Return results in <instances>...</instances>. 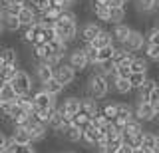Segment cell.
<instances>
[{"instance_id":"6da1fadb","label":"cell","mask_w":159,"mask_h":153,"mask_svg":"<svg viewBox=\"0 0 159 153\" xmlns=\"http://www.w3.org/2000/svg\"><path fill=\"white\" fill-rule=\"evenodd\" d=\"M54 30H56V38L60 42H74L78 38V18L70 8H66L54 22Z\"/></svg>"},{"instance_id":"7a4b0ae2","label":"cell","mask_w":159,"mask_h":153,"mask_svg":"<svg viewBox=\"0 0 159 153\" xmlns=\"http://www.w3.org/2000/svg\"><path fill=\"white\" fill-rule=\"evenodd\" d=\"M109 90H111V88H109L107 78H103L102 74H98V72H93L92 76L86 80V92H88L89 97H93V100L106 97L109 93Z\"/></svg>"},{"instance_id":"3957f363","label":"cell","mask_w":159,"mask_h":153,"mask_svg":"<svg viewBox=\"0 0 159 153\" xmlns=\"http://www.w3.org/2000/svg\"><path fill=\"white\" fill-rule=\"evenodd\" d=\"M10 86L14 88L16 96H30L32 90H34V78L30 76L26 70H18L16 76H14L12 82H10Z\"/></svg>"},{"instance_id":"277c9868","label":"cell","mask_w":159,"mask_h":153,"mask_svg":"<svg viewBox=\"0 0 159 153\" xmlns=\"http://www.w3.org/2000/svg\"><path fill=\"white\" fill-rule=\"evenodd\" d=\"M76 76H78V72L74 70L68 62H60L58 66L54 68V78H56L60 83H64L66 88L72 86V83L76 82Z\"/></svg>"},{"instance_id":"5b68a950","label":"cell","mask_w":159,"mask_h":153,"mask_svg":"<svg viewBox=\"0 0 159 153\" xmlns=\"http://www.w3.org/2000/svg\"><path fill=\"white\" fill-rule=\"evenodd\" d=\"M121 46L125 48L127 52H131V54L141 52L143 48H145V34L139 32V30H131V32H129V36H127V40L123 42Z\"/></svg>"},{"instance_id":"8992f818","label":"cell","mask_w":159,"mask_h":153,"mask_svg":"<svg viewBox=\"0 0 159 153\" xmlns=\"http://www.w3.org/2000/svg\"><path fill=\"white\" fill-rule=\"evenodd\" d=\"M133 110H135V117H137L139 121H143V123H149V121H155L157 119L155 107H153L149 101H141V100H139L135 106H133Z\"/></svg>"},{"instance_id":"52a82bcc","label":"cell","mask_w":159,"mask_h":153,"mask_svg":"<svg viewBox=\"0 0 159 153\" xmlns=\"http://www.w3.org/2000/svg\"><path fill=\"white\" fill-rule=\"evenodd\" d=\"M68 64L76 72H84V70H86L89 64H88V58H86L84 48H74V50H68Z\"/></svg>"},{"instance_id":"ba28073f","label":"cell","mask_w":159,"mask_h":153,"mask_svg":"<svg viewBox=\"0 0 159 153\" xmlns=\"http://www.w3.org/2000/svg\"><path fill=\"white\" fill-rule=\"evenodd\" d=\"M58 111L62 113V115L66 117L68 121H72V117L76 115V113H80V97L68 96L66 100H64V101L58 106Z\"/></svg>"},{"instance_id":"9c48e42d","label":"cell","mask_w":159,"mask_h":153,"mask_svg":"<svg viewBox=\"0 0 159 153\" xmlns=\"http://www.w3.org/2000/svg\"><path fill=\"white\" fill-rule=\"evenodd\" d=\"M32 96V101H34V107H40V110H48V107H58L56 106V97L50 96V93L46 90H36L30 93Z\"/></svg>"},{"instance_id":"30bf717a","label":"cell","mask_w":159,"mask_h":153,"mask_svg":"<svg viewBox=\"0 0 159 153\" xmlns=\"http://www.w3.org/2000/svg\"><path fill=\"white\" fill-rule=\"evenodd\" d=\"M38 12L34 10V6L32 4H22V8H20V12H18V20H20V26H22V30L24 28H28V26H32L34 22H38Z\"/></svg>"},{"instance_id":"8fae6325","label":"cell","mask_w":159,"mask_h":153,"mask_svg":"<svg viewBox=\"0 0 159 153\" xmlns=\"http://www.w3.org/2000/svg\"><path fill=\"white\" fill-rule=\"evenodd\" d=\"M34 117V115H32ZM28 133H30V137H32V143H36V141H44L48 137V133H50V127L48 125H44V123H40L36 119H32L30 121V125L26 127Z\"/></svg>"},{"instance_id":"7c38bea8","label":"cell","mask_w":159,"mask_h":153,"mask_svg":"<svg viewBox=\"0 0 159 153\" xmlns=\"http://www.w3.org/2000/svg\"><path fill=\"white\" fill-rule=\"evenodd\" d=\"M50 78H54V66H50V64H46V62H36V68H34V80L42 86V83H46Z\"/></svg>"},{"instance_id":"4fadbf2b","label":"cell","mask_w":159,"mask_h":153,"mask_svg":"<svg viewBox=\"0 0 159 153\" xmlns=\"http://www.w3.org/2000/svg\"><path fill=\"white\" fill-rule=\"evenodd\" d=\"M102 30H103V28L99 26L98 22H86V24L82 26V30H80V38H82L84 44H88V42H92Z\"/></svg>"},{"instance_id":"5bb4252c","label":"cell","mask_w":159,"mask_h":153,"mask_svg":"<svg viewBox=\"0 0 159 153\" xmlns=\"http://www.w3.org/2000/svg\"><path fill=\"white\" fill-rule=\"evenodd\" d=\"M131 30H133V28L127 26L125 22H119V24H113V28L109 32H111V36H113V42L121 46V44L127 40V36H129V32H131Z\"/></svg>"},{"instance_id":"9a60e30c","label":"cell","mask_w":159,"mask_h":153,"mask_svg":"<svg viewBox=\"0 0 159 153\" xmlns=\"http://www.w3.org/2000/svg\"><path fill=\"white\" fill-rule=\"evenodd\" d=\"M40 32H42V22H40V18H38V22H34L32 26H28V28H24L22 42L24 44H36L38 38H40Z\"/></svg>"},{"instance_id":"2e32d148","label":"cell","mask_w":159,"mask_h":153,"mask_svg":"<svg viewBox=\"0 0 159 153\" xmlns=\"http://www.w3.org/2000/svg\"><path fill=\"white\" fill-rule=\"evenodd\" d=\"M102 137H106V135H103L99 129H96L92 123H89L86 129H82V143H86V145H96Z\"/></svg>"},{"instance_id":"e0dca14e","label":"cell","mask_w":159,"mask_h":153,"mask_svg":"<svg viewBox=\"0 0 159 153\" xmlns=\"http://www.w3.org/2000/svg\"><path fill=\"white\" fill-rule=\"evenodd\" d=\"M88 44H92L93 48L102 50V48H106V46H111V44H116V42H113V36H111V32H109V30H102V32H99L98 36L92 40V42H88Z\"/></svg>"},{"instance_id":"ac0fdd59","label":"cell","mask_w":159,"mask_h":153,"mask_svg":"<svg viewBox=\"0 0 159 153\" xmlns=\"http://www.w3.org/2000/svg\"><path fill=\"white\" fill-rule=\"evenodd\" d=\"M80 111H84V113H88L89 117L92 115H96V113L99 111V103L98 100H93V97H80Z\"/></svg>"},{"instance_id":"d6986e66","label":"cell","mask_w":159,"mask_h":153,"mask_svg":"<svg viewBox=\"0 0 159 153\" xmlns=\"http://www.w3.org/2000/svg\"><path fill=\"white\" fill-rule=\"evenodd\" d=\"M117 103V117L116 119L117 121H121V123H127L129 119H133L135 117V110H133V106H129V103Z\"/></svg>"},{"instance_id":"ffe728a7","label":"cell","mask_w":159,"mask_h":153,"mask_svg":"<svg viewBox=\"0 0 159 153\" xmlns=\"http://www.w3.org/2000/svg\"><path fill=\"white\" fill-rule=\"evenodd\" d=\"M60 135H62L66 141H70V143H80L82 141V129L76 127L74 123H70V125L64 127V131L60 133Z\"/></svg>"},{"instance_id":"44dd1931","label":"cell","mask_w":159,"mask_h":153,"mask_svg":"<svg viewBox=\"0 0 159 153\" xmlns=\"http://www.w3.org/2000/svg\"><path fill=\"white\" fill-rule=\"evenodd\" d=\"M10 139L14 143H18V145H28V143H32V137H30L28 129H24V127H14L12 133H10Z\"/></svg>"},{"instance_id":"7402d4cb","label":"cell","mask_w":159,"mask_h":153,"mask_svg":"<svg viewBox=\"0 0 159 153\" xmlns=\"http://www.w3.org/2000/svg\"><path fill=\"white\" fill-rule=\"evenodd\" d=\"M111 88H113V90H116L117 93H121V96H127L129 92H133V90H131V83H129V80H127V78H121V76H116V78H113Z\"/></svg>"},{"instance_id":"603a6c76","label":"cell","mask_w":159,"mask_h":153,"mask_svg":"<svg viewBox=\"0 0 159 153\" xmlns=\"http://www.w3.org/2000/svg\"><path fill=\"white\" fill-rule=\"evenodd\" d=\"M42 90H46L50 96H54V97H58L60 93H62L64 90H66V86L64 83H60L56 78H50V80L46 82V83H42Z\"/></svg>"},{"instance_id":"cb8c5ba5","label":"cell","mask_w":159,"mask_h":153,"mask_svg":"<svg viewBox=\"0 0 159 153\" xmlns=\"http://www.w3.org/2000/svg\"><path fill=\"white\" fill-rule=\"evenodd\" d=\"M123 131L129 133V135H141V133L145 131V127H143V121H139L137 117H133V119H129L125 125H123Z\"/></svg>"},{"instance_id":"d4e9b609","label":"cell","mask_w":159,"mask_h":153,"mask_svg":"<svg viewBox=\"0 0 159 153\" xmlns=\"http://www.w3.org/2000/svg\"><path fill=\"white\" fill-rule=\"evenodd\" d=\"M127 16L125 6H109V24H119Z\"/></svg>"},{"instance_id":"484cf974","label":"cell","mask_w":159,"mask_h":153,"mask_svg":"<svg viewBox=\"0 0 159 153\" xmlns=\"http://www.w3.org/2000/svg\"><path fill=\"white\" fill-rule=\"evenodd\" d=\"M56 111V107H48V110H40V107H34V111H32V115H34V119L40 121V123H44V125H48L50 123V117H52V113Z\"/></svg>"},{"instance_id":"4316f807","label":"cell","mask_w":159,"mask_h":153,"mask_svg":"<svg viewBox=\"0 0 159 153\" xmlns=\"http://www.w3.org/2000/svg\"><path fill=\"white\" fill-rule=\"evenodd\" d=\"M16 72H18V64H4V68L0 70V82L2 83L12 82V78L16 76Z\"/></svg>"},{"instance_id":"83f0119b","label":"cell","mask_w":159,"mask_h":153,"mask_svg":"<svg viewBox=\"0 0 159 153\" xmlns=\"http://www.w3.org/2000/svg\"><path fill=\"white\" fill-rule=\"evenodd\" d=\"M147 72H131L127 76V80H129V83H131V90H139V88L145 83V80H147Z\"/></svg>"},{"instance_id":"f1b7e54d","label":"cell","mask_w":159,"mask_h":153,"mask_svg":"<svg viewBox=\"0 0 159 153\" xmlns=\"http://www.w3.org/2000/svg\"><path fill=\"white\" fill-rule=\"evenodd\" d=\"M2 28H4L6 32H18V30H22V26H20V20H18V16H10V14H4Z\"/></svg>"},{"instance_id":"f546056e","label":"cell","mask_w":159,"mask_h":153,"mask_svg":"<svg viewBox=\"0 0 159 153\" xmlns=\"http://www.w3.org/2000/svg\"><path fill=\"white\" fill-rule=\"evenodd\" d=\"M131 72H147L149 70V60L143 56H135L133 54V60H131V66H129Z\"/></svg>"},{"instance_id":"4dcf8cb0","label":"cell","mask_w":159,"mask_h":153,"mask_svg":"<svg viewBox=\"0 0 159 153\" xmlns=\"http://www.w3.org/2000/svg\"><path fill=\"white\" fill-rule=\"evenodd\" d=\"M93 14L99 22L109 24V6L107 4H93Z\"/></svg>"},{"instance_id":"1f68e13d","label":"cell","mask_w":159,"mask_h":153,"mask_svg":"<svg viewBox=\"0 0 159 153\" xmlns=\"http://www.w3.org/2000/svg\"><path fill=\"white\" fill-rule=\"evenodd\" d=\"M141 147L145 151H149V153H155V133H153V131H143Z\"/></svg>"},{"instance_id":"d6a6232c","label":"cell","mask_w":159,"mask_h":153,"mask_svg":"<svg viewBox=\"0 0 159 153\" xmlns=\"http://www.w3.org/2000/svg\"><path fill=\"white\" fill-rule=\"evenodd\" d=\"M99 113H103L107 121H113V119L117 117V103H116V101H109V103H106L103 107H99Z\"/></svg>"},{"instance_id":"836d02e7","label":"cell","mask_w":159,"mask_h":153,"mask_svg":"<svg viewBox=\"0 0 159 153\" xmlns=\"http://www.w3.org/2000/svg\"><path fill=\"white\" fill-rule=\"evenodd\" d=\"M72 123L76 127H80V129H86V127L92 123V117L88 115V113H84V111H80V113H76V115L72 117Z\"/></svg>"},{"instance_id":"e575fe53","label":"cell","mask_w":159,"mask_h":153,"mask_svg":"<svg viewBox=\"0 0 159 153\" xmlns=\"http://www.w3.org/2000/svg\"><path fill=\"white\" fill-rule=\"evenodd\" d=\"M155 80H151V78H147V80H145V83H143V86L141 88H139V100H141V101H149V92H151L153 90V86H155Z\"/></svg>"},{"instance_id":"d590c367","label":"cell","mask_w":159,"mask_h":153,"mask_svg":"<svg viewBox=\"0 0 159 153\" xmlns=\"http://www.w3.org/2000/svg\"><path fill=\"white\" fill-rule=\"evenodd\" d=\"M113 52H116V44H111V46H106V48H102V50H98V64H102V62H111Z\"/></svg>"},{"instance_id":"8d00e7d4","label":"cell","mask_w":159,"mask_h":153,"mask_svg":"<svg viewBox=\"0 0 159 153\" xmlns=\"http://www.w3.org/2000/svg\"><path fill=\"white\" fill-rule=\"evenodd\" d=\"M0 56H2L4 64H18V52L14 48H2Z\"/></svg>"},{"instance_id":"74e56055","label":"cell","mask_w":159,"mask_h":153,"mask_svg":"<svg viewBox=\"0 0 159 153\" xmlns=\"http://www.w3.org/2000/svg\"><path fill=\"white\" fill-rule=\"evenodd\" d=\"M16 103L22 107L26 113H32L34 111V101H32V96H16Z\"/></svg>"},{"instance_id":"f35d334b","label":"cell","mask_w":159,"mask_h":153,"mask_svg":"<svg viewBox=\"0 0 159 153\" xmlns=\"http://www.w3.org/2000/svg\"><path fill=\"white\" fill-rule=\"evenodd\" d=\"M84 52H86V58H88V64L89 66H93V64H98V48H93L92 44H84Z\"/></svg>"},{"instance_id":"ab89813d","label":"cell","mask_w":159,"mask_h":153,"mask_svg":"<svg viewBox=\"0 0 159 153\" xmlns=\"http://www.w3.org/2000/svg\"><path fill=\"white\" fill-rule=\"evenodd\" d=\"M0 100H16V92L10 86V82L0 86Z\"/></svg>"},{"instance_id":"60d3db41","label":"cell","mask_w":159,"mask_h":153,"mask_svg":"<svg viewBox=\"0 0 159 153\" xmlns=\"http://www.w3.org/2000/svg\"><path fill=\"white\" fill-rule=\"evenodd\" d=\"M145 58L151 62H159V46L153 44H145Z\"/></svg>"},{"instance_id":"b9f144b4","label":"cell","mask_w":159,"mask_h":153,"mask_svg":"<svg viewBox=\"0 0 159 153\" xmlns=\"http://www.w3.org/2000/svg\"><path fill=\"white\" fill-rule=\"evenodd\" d=\"M135 6H137V10L143 12V14H149V12L155 10V4H153V0H137Z\"/></svg>"},{"instance_id":"7bdbcfd3","label":"cell","mask_w":159,"mask_h":153,"mask_svg":"<svg viewBox=\"0 0 159 153\" xmlns=\"http://www.w3.org/2000/svg\"><path fill=\"white\" fill-rule=\"evenodd\" d=\"M107 119H106V115H103V113H96V115H92V125L93 127H96V129H103V127H106L107 125Z\"/></svg>"},{"instance_id":"ee69618b","label":"cell","mask_w":159,"mask_h":153,"mask_svg":"<svg viewBox=\"0 0 159 153\" xmlns=\"http://www.w3.org/2000/svg\"><path fill=\"white\" fill-rule=\"evenodd\" d=\"M145 44H153V46H159V30L157 28H149V32L145 34Z\"/></svg>"},{"instance_id":"f6af8a7d","label":"cell","mask_w":159,"mask_h":153,"mask_svg":"<svg viewBox=\"0 0 159 153\" xmlns=\"http://www.w3.org/2000/svg\"><path fill=\"white\" fill-rule=\"evenodd\" d=\"M30 4L34 6V10H36L38 14H42L50 4H52V0H30Z\"/></svg>"},{"instance_id":"bcb514c9","label":"cell","mask_w":159,"mask_h":153,"mask_svg":"<svg viewBox=\"0 0 159 153\" xmlns=\"http://www.w3.org/2000/svg\"><path fill=\"white\" fill-rule=\"evenodd\" d=\"M14 103H16V100H0V113H2V115H8Z\"/></svg>"},{"instance_id":"7dc6e473","label":"cell","mask_w":159,"mask_h":153,"mask_svg":"<svg viewBox=\"0 0 159 153\" xmlns=\"http://www.w3.org/2000/svg\"><path fill=\"white\" fill-rule=\"evenodd\" d=\"M4 14H10V16H18L20 8H22V4H4Z\"/></svg>"},{"instance_id":"c3c4849f","label":"cell","mask_w":159,"mask_h":153,"mask_svg":"<svg viewBox=\"0 0 159 153\" xmlns=\"http://www.w3.org/2000/svg\"><path fill=\"white\" fill-rule=\"evenodd\" d=\"M149 103H151V106H157L159 103V83H155L153 90L149 92Z\"/></svg>"},{"instance_id":"681fc988","label":"cell","mask_w":159,"mask_h":153,"mask_svg":"<svg viewBox=\"0 0 159 153\" xmlns=\"http://www.w3.org/2000/svg\"><path fill=\"white\" fill-rule=\"evenodd\" d=\"M14 153H38V151L34 149V143H28V145H16Z\"/></svg>"},{"instance_id":"f907efd6","label":"cell","mask_w":159,"mask_h":153,"mask_svg":"<svg viewBox=\"0 0 159 153\" xmlns=\"http://www.w3.org/2000/svg\"><path fill=\"white\" fill-rule=\"evenodd\" d=\"M116 153H133V147L127 145V143H121V147H119Z\"/></svg>"},{"instance_id":"816d5d0a","label":"cell","mask_w":159,"mask_h":153,"mask_svg":"<svg viewBox=\"0 0 159 153\" xmlns=\"http://www.w3.org/2000/svg\"><path fill=\"white\" fill-rule=\"evenodd\" d=\"M6 141H8V135L4 131H0V149H2L4 145H6Z\"/></svg>"},{"instance_id":"f5cc1de1","label":"cell","mask_w":159,"mask_h":153,"mask_svg":"<svg viewBox=\"0 0 159 153\" xmlns=\"http://www.w3.org/2000/svg\"><path fill=\"white\" fill-rule=\"evenodd\" d=\"M4 6V4H26V0H2V2H0Z\"/></svg>"},{"instance_id":"db71d44e","label":"cell","mask_w":159,"mask_h":153,"mask_svg":"<svg viewBox=\"0 0 159 153\" xmlns=\"http://www.w3.org/2000/svg\"><path fill=\"white\" fill-rule=\"evenodd\" d=\"M155 153H159V133H155Z\"/></svg>"},{"instance_id":"11a10c76","label":"cell","mask_w":159,"mask_h":153,"mask_svg":"<svg viewBox=\"0 0 159 153\" xmlns=\"http://www.w3.org/2000/svg\"><path fill=\"white\" fill-rule=\"evenodd\" d=\"M133 153H149V151H145L143 147H135V149H133Z\"/></svg>"},{"instance_id":"9f6ffc18","label":"cell","mask_w":159,"mask_h":153,"mask_svg":"<svg viewBox=\"0 0 159 153\" xmlns=\"http://www.w3.org/2000/svg\"><path fill=\"white\" fill-rule=\"evenodd\" d=\"M2 20H4V8H2V4H0V24H2Z\"/></svg>"},{"instance_id":"6f0895ef","label":"cell","mask_w":159,"mask_h":153,"mask_svg":"<svg viewBox=\"0 0 159 153\" xmlns=\"http://www.w3.org/2000/svg\"><path fill=\"white\" fill-rule=\"evenodd\" d=\"M4 68V60H2V56H0V70Z\"/></svg>"},{"instance_id":"680465c9","label":"cell","mask_w":159,"mask_h":153,"mask_svg":"<svg viewBox=\"0 0 159 153\" xmlns=\"http://www.w3.org/2000/svg\"><path fill=\"white\" fill-rule=\"evenodd\" d=\"M2 30H4V28H2V24H0V36H2Z\"/></svg>"},{"instance_id":"91938a15","label":"cell","mask_w":159,"mask_h":153,"mask_svg":"<svg viewBox=\"0 0 159 153\" xmlns=\"http://www.w3.org/2000/svg\"><path fill=\"white\" fill-rule=\"evenodd\" d=\"M64 153H76V151H64Z\"/></svg>"},{"instance_id":"94428289","label":"cell","mask_w":159,"mask_h":153,"mask_svg":"<svg viewBox=\"0 0 159 153\" xmlns=\"http://www.w3.org/2000/svg\"><path fill=\"white\" fill-rule=\"evenodd\" d=\"M155 10H157V12H159V4H157V8H155Z\"/></svg>"}]
</instances>
